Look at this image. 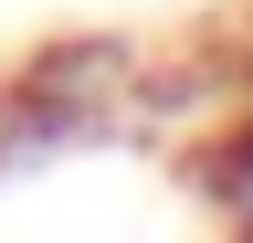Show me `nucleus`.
Listing matches in <instances>:
<instances>
[{
    "mask_svg": "<svg viewBox=\"0 0 253 243\" xmlns=\"http://www.w3.org/2000/svg\"><path fill=\"white\" fill-rule=\"evenodd\" d=\"M201 191H211V211H221V233L253 243V106L201 148Z\"/></svg>",
    "mask_w": 253,
    "mask_h": 243,
    "instance_id": "nucleus-1",
    "label": "nucleus"
}]
</instances>
